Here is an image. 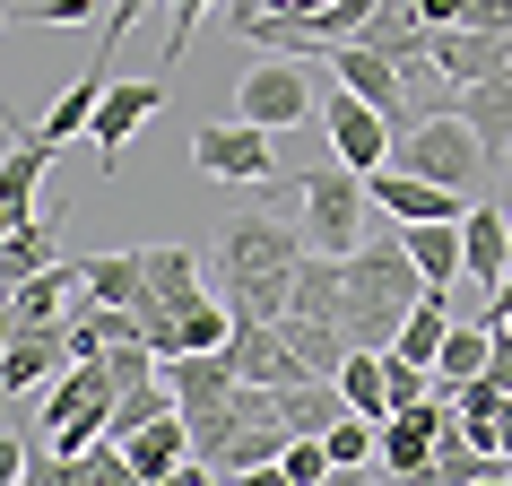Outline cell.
Returning a JSON list of instances; mask_svg holds the SVG:
<instances>
[{"mask_svg":"<svg viewBox=\"0 0 512 486\" xmlns=\"http://www.w3.org/2000/svg\"><path fill=\"white\" fill-rule=\"evenodd\" d=\"M304 252H313L304 217H226L217 226L209 261H217V296L235 304V322H287Z\"/></svg>","mask_w":512,"mask_h":486,"instance_id":"1","label":"cell"},{"mask_svg":"<svg viewBox=\"0 0 512 486\" xmlns=\"http://www.w3.org/2000/svg\"><path fill=\"white\" fill-rule=\"evenodd\" d=\"M426 287H434V278L417 270L408 226H374V235L348 252V304H339V330H348L356 348H391Z\"/></svg>","mask_w":512,"mask_h":486,"instance_id":"2","label":"cell"},{"mask_svg":"<svg viewBox=\"0 0 512 486\" xmlns=\"http://www.w3.org/2000/svg\"><path fill=\"white\" fill-rule=\"evenodd\" d=\"M235 44H261V53H296V61H322L330 44L365 35L374 0H235Z\"/></svg>","mask_w":512,"mask_h":486,"instance_id":"3","label":"cell"},{"mask_svg":"<svg viewBox=\"0 0 512 486\" xmlns=\"http://www.w3.org/2000/svg\"><path fill=\"white\" fill-rule=\"evenodd\" d=\"M391 165H408V174H426V183L460 191V200H478V183L495 174L478 122H469L460 105H443V113H426L417 131H400V139H391Z\"/></svg>","mask_w":512,"mask_h":486,"instance_id":"4","label":"cell"},{"mask_svg":"<svg viewBox=\"0 0 512 486\" xmlns=\"http://www.w3.org/2000/svg\"><path fill=\"white\" fill-rule=\"evenodd\" d=\"M374 174H356L348 157H322L313 174H304V243L313 252H339L348 261L356 243L374 235Z\"/></svg>","mask_w":512,"mask_h":486,"instance_id":"5","label":"cell"},{"mask_svg":"<svg viewBox=\"0 0 512 486\" xmlns=\"http://www.w3.org/2000/svg\"><path fill=\"white\" fill-rule=\"evenodd\" d=\"M113 400H122L113 356H70L53 374V391H44V443H53V452H87V443L113 426Z\"/></svg>","mask_w":512,"mask_h":486,"instance_id":"6","label":"cell"},{"mask_svg":"<svg viewBox=\"0 0 512 486\" xmlns=\"http://www.w3.org/2000/svg\"><path fill=\"white\" fill-rule=\"evenodd\" d=\"M235 113H243V122H261V131H296V122H313V61L270 53L261 70H243V79H235Z\"/></svg>","mask_w":512,"mask_h":486,"instance_id":"7","label":"cell"},{"mask_svg":"<svg viewBox=\"0 0 512 486\" xmlns=\"http://www.w3.org/2000/svg\"><path fill=\"white\" fill-rule=\"evenodd\" d=\"M452 391H434V400H417V408H391L382 417V478H408V486H426V469H434V452H443V434H452Z\"/></svg>","mask_w":512,"mask_h":486,"instance_id":"8","label":"cell"},{"mask_svg":"<svg viewBox=\"0 0 512 486\" xmlns=\"http://www.w3.org/2000/svg\"><path fill=\"white\" fill-rule=\"evenodd\" d=\"M278 131H261V122H200V131H191V165H200V174H217V183H278V148H270Z\"/></svg>","mask_w":512,"mask_h":486,"instance_id":"9","label":"cell"},{"mask_svg":"<svg viewBox=\"0 0 512 486\" xmlns=\"http://www.w3.org/2000/svg\"><path fill=\"white\" fill-rule=\"evenodd\" d=\"M322 139H330V157H348L356 174H382L400 131H391V113H382V105H365L356 87H339V96L322 105Z\"/></svg>","mask_w":512,"mask_h":486,"instance_id":"10","label":"cell"},{"mask_svg":"<svg viewBox=\"0 0 512 486\" xmlns=\"http://www.w3.org/2000/svg\"><path fill=\"white\" fill-rule=\"evenodd\" d=\"M139 252H148V296H139V313H148V348H157L165 330H174V313L200 296V252L191 243H139Z\"/></svg>","mask_w":512,"mask_h":486,"instance_id":"11","label":"cell"},{"mask_svg":"<svg viewBox=\"0 0 512 486\" xmlns=\"http://www.w3.org/2000/svg\"><path fill=\"white\" fill-rule=\"evenodd\" d=\"M53 157H61V139H44V131H18V139H9V157H0V226L53 217L44 200H35V183L53 174Z\"/></svg>","mask_w":512,"mask_h":486,"instance_id":"12","label":"cell"},{"mask_svg":"<svg viewBox=\"0 0 512 486\" xmlns=\"http://www.w3.org/2000/svg\"><path fill=\"white\" fill-rule=\"evenodd\" d=\"M61 365H70V330H61V322H18V330H9V348H0V391L27 400L35 382H53Z\"/></svg>","mask_w":512,"mask_h":486,"instance_id":"13","label":"cell"},{"mask_svg":"<svg viewBox=\"0 0 512 486\" xmlns=\"http://www.w3.org/2000/svg\"><path fill=\"white\" fill-rule=\"evenodd\" d=\"M165 105V79H113L105 105H96V122H87V139H96V157H105V174L122 165V148H131V131L148 122V113Z\"/></svg>","mask_w":512,"mask_h":486,"instance_id":"14","label":"cell"},{"mask_svg":"<svg viewBox=\"0 0 512 486\" xmlns=\"http://www.w3.org/2000/svg\"><path fill=\"white\" fill-rule=\"evenodd\" d=\"M495 70H512V35H495V27H434V79L478 87V79H495Z\"/></svg>","mask_w":512,"mask_h":486,"instance_id":"15","label":"cell"},{"mask_svg":"<svg viewBox=\"0 0 512 486\" xmlns=\"http://www.w3.org/2000/svg\"><path fill=\"white\" fill-rule=\"evenodd\" d=\"M374 209L400 217V226H426V217H460L469 200L443 191V183H426V174H408V165H382V174H374Z\"/></svg>","mask_w":512,"mask_h":486,"instance_id":"16","label":"cell"},{"mask_svg":"<svg viewBox=\"0 0 512 486\" xmlns=\"http://www.w3.org/2000/svg\"><path fill=\"white\" fill-rule=\"evenodd\" d=\"M226 356H235V374H243V382H270V391L304 374V356L287 348V322H235Z\"/></svg>","mask_w":512,"mask_h":486,"instance_id":"17","label":"cell"},{"mask_svg":"<svg viewBox=\"0 0 512 486\" xmlns=\"http://www.w3.org/2000/svg\"><path fill=\"white\" fill-rule=\"evenodd\" d=\"M70 296H87V261H53L9 287V330L18 322H70Z\"/></svg>","mask_w":512,"mask_h":486,"instance_id":"18","label":"cell"},{"mask_svg":"<svg viewBox=\"0 0 512 486\" xmlns=\"http://www.w3.org/2000/svg\"><path fill=\"white\" fill-rule=\"evenodd\" d=\"M460 243H469V287H504L512 270V209H460Z\"/></svg>","mask_w":512,"mask_h":486,"instance_id":"19","label":"cell"},{"mask_svg":"<svg viewBox=\"0 0 512 486\" xmlns=\"http://www.w3.org/2000/svg\"><path fill=\"white\" fill-rule=\"evenodd\" d=\"M122 452H131L139 486H165V478H174V469L191 460V417H183V408H165V417H148V426H139Z\"/></svg>","mask_w":512,"mask_h":486,"instance_id":"20","label":"cell"},{"mask_svg":"<svg viewBox=\"0 0 512 486\" xmlns=\"http://www.w3.org/2000/svg\"><path fill=\"white\" fill-rule=\"evenodd\" d=\"M278 417L296 434H330L339 417H348V382L339 374H296V382H278Z\"/></svg>","mask_w":512,"mask_h":486,"instance_id":"21","label":"cell"},{"mask_svg":"<svg viewBox=\"0 0 512 486\" xmlns=\"http://www.w3.org/2000/svg\"><path fill=\"white\" fill-rule=\"evenodd\" d=\"M452 105L478 122L486 157L504 165V157H512V70H495V79H478V87H452Z\"/></svg>","mask_w":512,"mask_h":486,"instance_id":"22","label":"cell"},{"mask_svg":"<svg viewBox=\"0 0 512 486\" xmlns=\"http://www.w3.org/2000/svg\"><path fill=\"white\" fill-rule=\"evenodd\" d=\"M105 87H113V61L96 53V61H87V70H79V79H70V87H61V96H53V113H44L35 131H44V139H79L87 122H96V105H105Z\"/></svg>","mask_w":512,"mask_h":486,"instance_id":"23","label":"cell"},{"mask_svg":"<svg viewBox=\"0 0 512 486\" xmlns=\"http://www.w3.org/2000/svg\"><path fill=\"white\" fill-rule=\"evenodd\" d=\"M408 252H417V270H426L434 287L469 278V243H460V217H426V226H408Z\"/></svg>","mask_w":512,"mask_h":486,"instance_id":"24","label":"cell"},{"mask_svg":"<svg viewBox=\"0 0 512 486\" xmlns=\"http://www.w3.org/2000/svg\"><path fill=\"white\" fill-rule=\"evenodd\" d=\"M53 226H61V217L0 226V287H18V278H35V270H53V261H61V252H53Z\"/></svg>","mask_w":512,"mask_h":486,"instance_id":"25","label":"cell"},{"mask_svg":"<svg viewBox=\"0 0 512 486\" xmlns=\"http://www.w3.org/2000/svg\"><path fill=\"white\" fill-rule=\"evenodd\" d=\"M486 356H495V322H452L443 356H434V391H460V382L486 374Z\"/></svg>","mask_w":512,"mask_h":486,"instance_id":"26","label":"cell"},{"mask_svg":"<svg viewBox=\"0 0 512 486\" xmlns=\"http://www.w3.org/2000/svg\"><path fill=\"white\" fill-rule=\"evenodd\" d=\"M339 382H348L356 417H391V356H382V348H356L348 365H339Z\"/></svg>","mask_w":512,"mask_h":486,"instance_id":"27","label":"cell"},{"mask_svg":"<svg viewBox=\"0 0 512 486\" xmlns=\"http://www.w3.org/2000/svg\"><path fill=\"white\" fill-rule=\"evenodd\" d=\"M87 296L139 304V296H148V252H96V261H87Z\"/></svg>","mask_w":512,"mask_h":486,"instance_id":"28","label":"cell"},{"mask_svg":"<svg viewBox=\"0 0 512 486\" xmlns=\"http://www.w3.org/2000/svg\"><path fill=\"white\" fill-rule=\"evenodd\" d=\"M322 443H330V460H339V478H356V469H374V460H382V417H356V408H348Z\"/></svg>","mask_w":512,"mask_h":486,"instance_id":"29","label":"cell"},{"mask_svg":"<svg viewBox=\"0 0 512 486\" xmlns=\"http://www.w3.org/2000/svg\"><path fill=\"white\" fill-rule=\"evenodd\" d=\"M278 478H287V486H322V478H339V460H330L322 434H296V443H287V460H278Z\"/></svg>","mask_w":512,"mask_h":486,"instance_id":"30","label":"cell"},{"mask_svg":"<svg viewBox=\"0 0 512 486\" xmlns=\"http://www.w3.org/2000/svg\"><path fill=\"white\" fill-rule=\"evenodd\" d=\"M139 9H148V0H113V9H105V35H96V53H105V61H113V44L131 35V18H139Z\"/></svg>","mask_w":512,"mask_h":486,"instance_id":"31","label":"cell"},{"mask_svg":"<svg viewBox=\"0 0 512 486\" xmlns=\"http://www.w3.org/2000/svg\"><path fill=\"white\" fill-rule=\"evenodd\" d=\"M200 9H209V0H174V27H165V61H174V53L191 44V27H200Z\"/></svg>","mask_w":512,"mask_h":486,"instance_id":"32","label":"cell"},{"mask_svg":"<svg viewBox=\"0 0 512 486\" xmlns=\"http://www.w3.org/2000/svg\"><path fill=\"white\" fill-rule=\"evenodd\" d=\"M79 18H96V0H44L35 9V27H79Z\"/></svg>","mask_w":512,"mask_h":486,"instance_id":"33","label":"cell"},{"mask_svg":"<svg viewBox=\"0 0 512 486\" xmlns=\"http://www.w3.org/2000/svg\"><path fill=\"white\" fill-rule=\"evenodd\" d=\"M486 322H512V270H504V287L486 296Z\"/></svg>","mask_w":512,"mask_h":486,"instance_id":"34","label":"cell"},{"mask_svg":"<svg viewBox=\"0 0 512 486\" xmlns=\"http://www.w3.org/2000/svg\"><path fill=\"white\" fill-rule=\"evenodd\" d=\"M504 330H512V322H504Z\"/></svg>","mask_w":512,"mask_h":486,"instance_id":"35","label":"cell"}]
</instances>
